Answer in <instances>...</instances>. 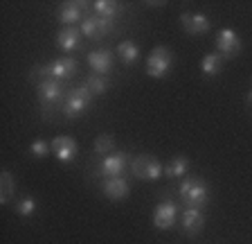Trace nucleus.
I'll list each match as a JSON object with an SVG mask.
<instances>
[{"mask_svg": "<svg viewBox=\"0 0 252 244\" xmlns=\"http://www.w3.org/2000/svg\"><path fill=\"white\" fill-rule=\"evenodd\" d=\"M90 88V93L93 95H104L106 90H108V80H106L104 75H90L88 77V84H86Z\"/></svg>", "mask_w": 252, "mask_h": 244, "instance_id": "24", "label": "nucleus"}, {"mask_svg": "<svg viewBox=\"0 0 252 244\" xmlns=\"http://www.w3.org/2000/svg\"><path fill=\"white\" fill-rule=\"evenodd\" d=\"M126 165H128V159H126L124 152H115V154H108L101 159L97 174L106 176V179H110V176H122L126 170Z\"/></svg>", "mask_w": 252, "mask_h": 244, "instance_id": "10", "label": "nucleus"}, {"mask_svg": "<svg viewBox=\"0 0 252 244\" xmlns=\"http://www.w3.org/2000/svg\"><path fill=\"white\" fill-rule=\"evenodd\" d=\"M52 154L57 156V161L61 163H72L79 154V145L74 143V138L70 136H57L52 140Z\"/></svg>", "mask_w": 252, "mask_h": 244, "instance_id": "11", "label": "nucleus"}, {"mask_svg": "<svg viewBox=\"0 0 252 244\" xmlns=\"http://www.w3.org/2000/svg\"><path fill=\"white\" fill-rule=\"evenodd\" d=\"M176 219H178V208H176L173 202H160L156 206V210H153V226H156L158 231H169V228H173Z\"/></svg>", "mask_w": 252, "mask_h": 244, "instance_id": "8", "label": "nucleus"}, {"mask_svg": "<svg viewBox=\"0 0 252 244\" xmlns=\"http://www.w3.org/2000/svg\"><path fill=\"white\" fill-rule=\"evenodd\" d=\"M30 154L34 156V159H45V156L52 154V145H47L45 140H34V143L30 145Z\"/></svg>", "mask_w": 252, "mask_h": 244, "instance_id": "26", "label": "nucleus"}, {"mask_svg": "<svg viewBox=\"0 0 252 244\" xmlns=\"http://www.w3.org/2000/svg\"><path fill=\"white\" fill-rule=\"evenodd\" d=\"M81 30L79 27H63L61 32L57 37V43L59 48L65 50V52H72V50H79L81 48Z\"/></svg>", "mask_w": 252, "mask_h": 244, "instance_id": "14", "label": "nucleus"}, {"mask_svg": "<svg viewBox=\"0 0 252 244\" xmlns=\"http://www.w3.org/2000/svg\"><path fill=\"white\" fill-rule=\"evenodd\" d=\"M131 172L142 181H158L164 176V165L149 154H140L131 161Z\"/></svg>", "mask_w": 252, "mask_h": 244, "instance_id": "3", "label": "nucleus"}, {"mask_svg": "<svg viewBox=\"0 0 252 244\" xmlns=\"http://www.w3.org/2000/svg\"><path fill=\"white\" fill-rule=\"evenodd\" d=\"M88 64L94 75H108L113 70V54L108 50H93L88 54Z\"/></svg>", "mask_w": 252, "mask_h": 244, "instance_id": "15", "label": "nucleus"}, {"mask_svg": "<svg viewBox=\"0 0 252 244\" xmlns=\"http://www.w3.org/2000/svg\"><path fill=\"white\" fill-rule=\"evenodd\" d=\"M180 199H183L185 208H200L207 203V197H210V190H207V183L200 179H185L178 188Z\"/></svg>", "mask_w": 252, "mask_h": 244, "instance_id": "1", "label": "nucleus"}, {"mask_svg": "<svg viewBox=\"0 0 252 244\" xmlns=\"http://www.w3.org/2000/svg\"><path fill=\"white\" fill-rule=\"evenodd\" d=\"M223 61H225V59L220 57L219 52L205 54L203 61H200V70H203L205 75H210V77H214V75H219L220 70H223Z\"/></svg>", "mask_w": 252, "mask_h": 244, "instance_id": "19", "label": "nucleus"}, {"mask_svg": "<svg viewBox=\"0 0 252 244\" xmlns=\"http://www.w3.org/2000/svg\"><path fill=\"white\" fill-rule=\"evenodd\" d=\"M101 190H104V197L113 199V202H120V199H126L131 195V186L124 176H110V179H104L101 183Z\"/></svg>", "mask_w": 252, "mask_h": 244, "instance_id": "12", "label": "nucleus"}, {"mask_svg": "<svg viewBox=\"0 0 252 244\" xmlns=\"http://www.w3.org/2000/svg\"><path fill=\"white\" fill-rule=\"evenodd\" d=\"M90 102H93V93H90L88 86H77V88L70 90V95L63 100L61 111L65 118L74 120V118H79L86 111V106H88Z\"/></svg>", "mask_w": 252, "mask_h": 244, "instance_id": "4", "label": "nucleus"}, {"mask_svg": "<svg viewBox=\"0 0 252 244\" xmlns=\"http://www.w3.org/2000/svg\"><path fill=\"white\" fill-rule=\"evenodd\" d=\"M113 149H115V138H113L110 133H101V136H97V140H94V154L108 156Z\"/></svg>", "mask_w": 252, "mask_h": 244, "instance_id": "23", "label": "nucleus"}, {"mask_svg": "<svg viewBox=\"0 0 252 244\" xmlns=\"http://www.w3.org/2000/svg\"><path fill=\"white\" fill-rule=\"evenodd\" d=\"M0 188H2V192H0V203L7 206L11 195H14V190H16V181H14V176H11L9 170H2V174H0Z\"/></svg>", "mask_w": 252, "mask_h": 244, "instance_id": "20", "label": "nucleus"}, {"mask_svg": "<svg viewBox=\"0 0 252 244\" xmlns=\"http://www.w3.org/2000/svg\"><path fill=\"white\" fill-rule=\"evenodd\" d=\"M117 57H120L126 66H133L137 59H140V48H137L133 41H122L120 45H117Z\"/></svg>", "mask_w": 252, "mask_h": 244, "instance_id": "18", "label": "nucleus"}, {"mask_svg": "<svg viewBox=\"0 0 252 244\" xmlns=\"http://www.w3.org/2000/svg\"><path fill=\"white\" fill-rule=\"evenodd\" d=\"M180 23H183L185 32L189 34H207L210 32V18L205 16V14H183L180 16Z\"/></svg>", "mask_w": 252, "mask_h": 244, "instance_id": "13", "label": "nucleus"}, {"mask_svg": "<svg viewBox=\"0 0 252 244\" xmlns=\"http://www.w3.org/2000/svg\"><path fill=\"white\" fill-rule=\"evenodd\" d=\"M173 66V54L164 45H156L147 57V75L153 80H162L164 75H169Z\"/></svg>", "mask_w": 252, "mask_h": 244, "instance_id": "2", "label": "nucleus"}, {"mask_svg": "<svg viewBox=\"0 0 252 244\" xmlns=\"http://www.w3.org/2000/svg\"><path fill=\"white\" fill-rule=\"evenodd\" d=\"M34 73H38L43 80L63 81V80H70V77L77 73V61H74V59H70V57L54 59V61H50V64L43 66V68H36Z\"/></svg>", "mask_w": 252, "mask_h": 244, "instance_id": "5", "label": "nucleus"}, {"mask_svg": "<svg viewBox=\"0 0 252 244\" xmlns=\"http://www.w3.org/2000/svg\"><path fill=\"white\" fill-rule=\"evenodd\" d=\"M205 226V215L196 208H185L183 212V228L187 235H198Z\"/></svg>", "mask_w": 252, "mask_h": 244, "instance_id": "17", "label": "nucleus"}, {"mask_svg": "<svg viewBox=\"0 0 252 244\" xmlns=\"http://www.w3.org/2000/svg\"><path fill=\"white\" fill-rule=\"evenodd\" d=\"M187 170H189V161L185 159V156H176V159L164 167V176H169V179H178V176L187 174Z\"/></svg>", "mask_w": 252, "mask_h": 244, "instance_id": "22", "label": "nucleus"}, {"mask_svg": "<svg viewBox=\"0 0 252 244\" xmlns=\"http://www.w3.org/2000/svg\"><path fill=\"white\" fill-rule=\"evenodd\" d=\"M79 30H81L84 37L93 39V41H99V39H104L106 34L113 32V21L93 14V16H86L84 21H81V27H79Z\"/></svg>", "mask_w": 252, "mask_h": 244, "instance_id": "6", "label": "nucleus"}, {"mask_svg": "<svg viewBox=\"0 0 252 244\" xmlns=\"http://www.w3.org/2000/svg\"><path fill=\"white\" fill-rule=\"evenodd\" d=\"M38 97L43 102V109H50V106H57L63 100V88L57 80H41L36 88Z\"/></svg>", "mask_w": 252, "mask_h": 244, "instance_id": "9", "label": "nucleus"}, {"mask_svg": "<svg viewBox=\"0 0 252 244\" xmlns=\"http://www.w3.org/2000/svg\"><path fill=\"white\" fill-rule=\"evenodd\" d=\"M81 7H86L84 2H63L57 11V18L63 23V25L72 27L74 23H79L81 16H84V9H81Z\"/></svg>", "mask_w": 252, "mask_h": 244, "instance_id": "16", "label": "nucleus"}, {"mask_svg": "<svg viewBox=\"0 0 252 244\" xmlns=\"http://www.w3.org/2000/svg\"><path fill=\"white\" fill-rule=\"evenodd\" d=\"M36 210H38V203L34 197H25V199H21V202L16 203V212H18L21 217H30V215H34Z\"/></svg>", "mask_w": 252, "mask_h": 244, "instance_id": "25", "label": "nucleus"}, {"mask_svg": "<svg viewBox=\"0 0 252 244\" xmlns=\"http://www.w3.org/2000/svg\"><path fill=\"white\" fill-rule=\"evenodd\" d=\"M216 48H219V54L223 59H232L234 54L241 52V39L234 30L230 27H223L219 34H216Z\"/></svg>", "mask_w": 252, "mask_h": 244, "instance_id": "7", "label": "nucleus"}, {"mask_svg": "<svg viewBox=\"0 0 252 244\" xmlns=\"http://www.w3.org/2000/svg\"><path fill=\"white\" fill-rule=\"evenodd\" d=\"M93 11L97 14V16L113 21V18L117 16V11H120V5H117V2H108V0H94Z\"/></svg>", "mask_w": 252, "mask_h": 244, "instance_id": "21", "label": "nucleus"}]
</instances>
